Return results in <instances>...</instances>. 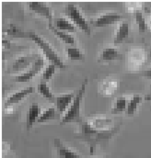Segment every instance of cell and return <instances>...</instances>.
<instances>
[{"label": "cell", "instance_id": "52a82bcc", "mask_svg": "<svg viewBox=\"0 0 151 158\" xmlns=\"http://www.w3.org/2000/svg\"><path fill=\"white\" fill-rule=\"evenodd\" d=\"M29 8L40 15L46 17L49 19V23H53V14L49 6L41 1H32L29 2Z\"/></svg>", "mask_w": 151, "mask_h": 158}, {"label": "cell", "instance_id": "ffe728a7", "mask_svg": "<svg viewBox=\"0 0 151 158\" xmlns=\"http://www.w3.org/2000/svg\"><path fill=\"white\" fill-rule=\"evenodd\" d=\"M59 118L58 113L56 111V110L54 108H49L47 110H45L40 116V118L38 119L37 122L39 123H42L45 122L47 120H52V119H56Z\"/></svg>", "mask_w": 151, "mask_h": 158}, {"label": "cell", "instance_id": "cb8c5ba5", "mask_svg": "<svg viewBox=\"0 0 151 158\" xmlns=\"http://www.w3.org/2000/svg\"><path fill=\"white\" fill-rule=\"evenodd\" d=\"M57 66L54 64H50L46 68L45 70L43 71L42 73V76H41V80H44V81H47V80H50L52 78V77L54 76V72H55V68Z\"/></svg>", "mask_w": 151, "mask_h": 158}, {"label": "cell", "instance_id": "7c38bea8", "mask_svg": "<svg viewBox=\"0 0 151 158\" xmlns=\"http://www.w3.org/2000/svg\"><path fill=\"white\" fill-rule=\"evenodd\" d=\"M123 58V54L115 48L108 47L103 49L99 56V61H113V60H120Z\"/></svg>", "mask_w": 151, "mask_h": 158}, {"label": "cell", "instance_id": "7a4b0ae2", "mask_svg": "<svg viewBox=\"0 0 151 158\" xmlns=\"http://www.w3.org/2000/svg\"><path fill=\"white\" fill-rule=\"evenodd\" d=\"M23 38H29L32 39L33 41L37 43V45L42 50L44 55L48 58L49 61H51L52 64H55L59 68H65L66 65L64 64L61 58L58 56V54L54 52V50L52 48L50 43H48L42 37H41L34 31H25Z\"/></svg>", "mask_w": 151, "mask_h": 158}, {"label": "cell", "instance_id": "277c9868", "mask_svg": "<svg viewBox=\"0 0 151 158\" xmlns=\"http://www.w3.org/2000/svg\"><path fill=\"white\" fill-rule=\"evenodd\" d=\"M40 57H41L40 54H35V53L20 56L14 62L13 65L9 68L8 72L9 73H17V72L22 71V70H25L29 66L32 65L33 63Z\"/></svg>", "mask_w": 151, "mask_h": 158}, {"label": "cell", "instance_id": "30bf717a", "mask_svg": "<svg viewBox=\"0 0 151 158\" xmlns=\"http://www.w3.org/2000/svg\"><path fill=\"white\" fill-rule=\"evenodd\" d=\"M54 146L58 153L59 158H81L79 155H77L73 150L67 147L59 139H54Z\"/></svg>", "mask_w": 151, "mask_h": 158}, {"label": "cell", "instance_id": "603a6c76", "mask_svg": "<svg viewBox=\"0 0 151 158\" xmlns=\"http://www.w3.org/2000/svg\"><path fill=\"white\" fill-rule=\"evenodd\" d=\"M6 31L8 35L13 36V37H17V38H23V35L25 32L20 28H19L18 26H16L14 24H10Z\"/></svg>", "mask_w": 151, "mask_h": 158}, {"label": "cell", "instance_id": "2e32d148", "mask_svg": "<svg viewBox=\"0 0 151 158\" xmlns=\"http://www.w3.org/2000/svg\"><path fill=\"white\" fill-rule=\"evenodd\" d=\"M143 98L140 95H134L133 98L128 101L127 103V108H126V115L128 117H133L134 114L136 113L138 105L142 102Z\"/></svg>", "mask_w": 151, "mask_h": 158}, {"label": "cell", "instance_id": "6da1fadb", "mask_svg": "<svg viewBox=\"0 0 151 158\" xmlns=\"http://www.w3.org/2000/svg\"><path fill=\"white\" fill-rule=\"evenodd\" d=\"M88 84V78H86L81 84L80 88L76 92V96L69 106L68 110L65 113L64 117L61 119V124H66L72 121H79L80 120V109H81V102L86 92V86Z\"/></svg>", "mask_w": 151, "mask_h": 158}, {"label": "cell", "instance_id": "4316f807", "mask_svg": "<svg viewBox=\"0 0 151 158\" xmlns=\"http://www.w3.org/2000/svg\"><path fill=\"white\" fill-rule=\"evenodd\" d=\"M149 58H151V50L150 52H149Z\"/></svg>", "mask_w": 151, "mask_h": 158}, {"label": "cell", "instance_id": "5b68a950", "mask_svg": "<svg viewBox=\"0 0 151 158\" xmlns=\"http://www.w3.org/2000/svg\"><path fill=\"white\" fill-rule=\"evenodd\" d=\"M43 65H44V61H43V58L41 56L40 58H38L37 60L33 63V64L31 66V68L29 70H27L24 73L20 74L19 76L16 77L15 81L16 82H20V83L28 82L29 80L32 78L34 76L37 75L38 73L41 70Z\"/></svg>", "mask_w": 151, "mask_h": 158}, {"label": "cell", "instance_id": "7402d4cb", "mask_svg": "<svg viewBox=\"0 0 151 158\" xmlns=\"http://www.w3.org/2000/svg\"><path fill=\"white\" fill-rule=\"evenodd\" d=\"M135 17H136V24L138 25L139 32H145L148 30V25H147L146 19H145L143 13L140 10H137V11L135 12Z\"/></svg>", "mask_w": 151, "mask_h": 158}, {"label": "cell", "instance_id": "8992f818", "mask_svg": "<svg viewBox=\"0 0 151 158\" xmlns=\"http://www.w3.org/2000/svg\"><path fill=\"white\" fill-rule=\"evenodd\" d=\"M122 19V16L115 12H109L101 15L98 17L95 20L91 21V25L94 27H103L106 25L114 24L118 21H120Z\"/></svg>", "mask_w": 151, "mask_h": 158}, {"label": "cell", "instance_id": "5bb4252c", "mask_svg": "<svg viewBox=\"0 0 151 158\" xmlns=\"http://www.w3.org/2000/svg\"><path fill=\"white\" fill-rule=\"evenodd\" d=\"M101 85V94L105 96H111L118 88L119 82L117 79L107 78L103 80V82Z\"/></svg>", "mask_w": 151, "mask_h": 158}, {"label": "cell", "instance_id": "3957f363", "mask_svg": "<svg viewBox=\"0 0 151 158\" xmlns=\"http://www.w3.org/2000/svg\"><path fill=\"white\" fill-rule=\"evenodd\" d=\"M65 14L86 34L90 35V33H91L90 26L75 4H72V3L67 4L65 6Z\"/></svg>", "mask_w": 151, "mask_h": 158}, {"label": "cell", "instance_id": "4fadbf2b", "mask_svg": "<svg viewBox=\"0 0 151 158\" xmlns=\"http://www.w3.org/2000/svg\"><path fill=\"white\" fill-rule=\"evenodd\" d=\"M128 35H129V24L126 21H123L117 28L114 40H113V43L115 45L122 43L123 40L128 37Z\"/></svg>", "mask_w": 151, "mask_h": 158}, {"label": "cell", "instance_id": "d6986e66", "mask_svg": "<svg viewBox=\"0 0 151 158\" xmlns=\"http://www.w3.org/2000/svg\"><path fill=\"white\" fill-rule=\"evenodd\" d=\"M127 99L124 97H119L116 98L114 104L112 109V113L113 114H117V113H121L126 110L127 108Z\"/></svg>", "mask_w": 151, "mask_h": 158}, {"label": "cell", "instance_id": "484cf974", "mask_svg": "<svg viewBox=\"0 0 151 158\" xmlns=\"http://www.w3.org/2000/svg\"><path fill=\"white\" fill-rule=\"evenodd\" d=\"M138 76L142 77H146V78L151 79V68L148 69V70H144L138 73Z\"/></svg>", "mask_w": 151, "mask_h": 158}, {"label": "cell", "instance_id": "ac0fdd59", "mask_svg": "<svg viewBox=\"0 0 151 158\" xmlns=\"http://www.w3.org/2000/svg\"><path fill=\"white\" fill-rule=\"evenodd\" d=\"M37 89L38 92H39L41 96H43L45 98H47L48 100H50V101H52V102L54 101L55 96L51 92V90H50V88H49V86H48L46 81L41 80V82H40L39 85H38Z\"/></svg>", "mask_w": 151, "mask_h": 158}, {"label": "cell", "instance_id": "e0dca14e", "mask_svg": "<svg viewBox=\"0 0 151 158\" xmlns=\"http://www.w3.org/2000/svg\"><path fill=\"white\" fill-rule=\"evenodd\" d=\"M49 29H50L56 36H58L60 39L62 40L65 43H67V44H74V43H75V39H74V37H73L71 34H69V33H67V32H66V31H60V30L56 29L52 23H49Z\"/></svg>", "mask_w": 151, "mask_h": 158}, {"label": "cell", "instance_id": "9a60e30c", "mask_svg": "<svg viewBox=\"0 0 151 158\" xmlns=\"http://www.w3.org/2000/svg\"><path fill=\"white\" fill-rule=\"evenodd\" d=\"M53 25L56 29H58L60 31H70V32H75L76 31L75 25L72 22H70L69 20H67V19H65V18H58L57 19H55L54 21Z\"/></svg>", "mask_w": 151, "mask_h": 158}, {"label": "cell", "instance_id": "d4e9b609", "mask_svg": "<svg viewBox=\"0 0 151 158\" xmlns=\"http://www.w3.org/2000/svg\"><path fill=\"white\" fill-rule=\"evenodd\" d=\"M130 57L133 60H135L136 63L142 62V60H143V53H142V52L140 50H135V51L132 52V55L130 54Z\"/></svg>", "mask_w": 151, "mask_h": 158}, {"label": "cell", "instance_id": "44dd1931", "mask_svg": "<svg viewBox=\"0 0 151 158\" xmlns=\"http://www.w3.org/2000/svg\"><path fill=\"white\" fill-rule=\"evenodd\" d=\"M67 54L69 59L71 60H84L85 54L77 48L76 47H67Z\"/></svg>", "mask_w": 151, "mask_h": 158}, {"label": "cell", "instance_id": "ba28073f", "mask_svg": "<svg viewBox=\"0 0 151 158\" xmlns=\"http://www.w3.org/2000/svg\"><path fill=\"white\" fill-rule=\"evenodd\" d=\"M75 96L76 92L75 93L64 94V95L55 97L54 103L55 104V106H56L57 110H58L59 113H64L67 110V109L71 105V103H72Z\"/></svg>", "mask_w": 151, "mask_h": 158}, {"label": "cell", "instance_id": "9c48e42d", "mask_svg": "<svg viewBox=\"0 0 151 158\" xmlns=\"http://www.w3.org/2000/svg\"><path fill=\"white\" fill-rule=\"evenodd\" d=\"M33 92V87L32 86H28L25 87L21 90L17 91L16 93L12 94L10 97H8L5 102V107L8 108L9 106H12L14 104L19 103V101H21L23 98H25L27 96H29L30 94H32Z\"/></svg>", "mask_w": 151, "mask_h": 158}, {"label": "cell", "instance_id": "8fae6325", "mask_svg": "<svg viewBox=\"0 0 151 158\" xmlns=\"http://www.w3.org/2000/svg\"><path fill=\"white\" fill-rule=\"evenodd\" d=\"M41 108L37 103H32L28 111H27V121H26V128L27 130H31V128L33 126L35 121H38V119L41 116Z\"/></svg>", "mask_w": 151, "mask_h": 158}]
</instances>
